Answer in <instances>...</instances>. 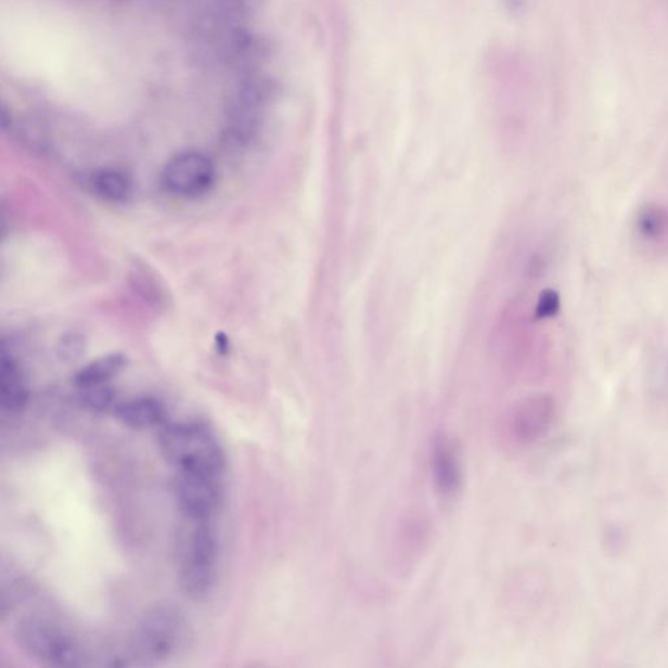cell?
Instances as JSON below:
<instances>
[{
  "instance_id": "cell-10",
  "label": "cell",
  "mask_w": 668,
  "mask_h": 668,
  "mask_svg": "<svg viewBox=\"0 0 668 668\" xmlns=\"http://www.w3.org/2000/svg\"><path fill=\"white\" fill-rule=\"evenodd\" d=\"M89 188L95 196L112 204H125L131 201L133 183L126 172L117 169H102L88 179Z\"/></svg>"
},
{
  "instance_id": "cell-8",
  "label": "cell",
  "mask_w": 668,
  "mask_h": 668,
  "mask_svg": "<svg viewBox=\"0 0 668 668\" xmlns=\"http://www.w3.org/2000/svg\"><path fill=\"white\" fill-rule=\"evenodd\" d=\"M28 400V385L21 365L4 352L0 363V407L10 414H17L27 407Z\"/></svg>"
},
{
  "instance_id": "cell-2",
  "label": "cell",
  "mask_w": 668,
  "mask_h": 668,
  "mask_svg": "<svg viewBox=\"0 0 668 668\" xmlns=\"http://www.w3.org/2000/svg\"><path fill=\"white\" fill-rule=\"evenodd\" d=\"M178 532L177 575L182 592L202 600L214 589L218 568V538L210 522H192Z\"/></svg>"
},
{
  "instance_id": "cell-9",
  "label": "cell",
  "mask_w": 668,
  "mask_h": 668,
  "mask_svg": "<svg viewBox=\"0 0 668 668\" xmlns=\"http://www.w3.org/2000/svg\"><path fill=\"white\" fill-rule=\"evenodd\" d=\"M114 415L127 427L146 429L163 426L166 410L156 398L138 397L118 402L114 409Z\"/></svg>"
},
{
  "instance_id": "cell-15",
  "label": "cell",
  "mask_w": 668,
  "mask_h": 668,
  "mask_svg": "<svg viewBox=\"0 0 668 668\" xmlns=\"http://www.w3.org/2000/svg\"><path fill=\"white\" fill-rule=\"evenodd\" d=\"M84 339L77 334H69L62 339L60 344V355L66 361H75V359L80 358L84 352Z\"/></svg>"
},
{
  "instance_id": "cell-16",
  "label": "cell",
  "mask_w": 668,
  "mask_h": 668,
  "mask_svg": "<svg viewBox=\"0 0 668 668\" xmlns=\"http://www.w3.org/2000/svg\"><path fill=\"white\" fill-rule=\"evenodd\" d=\"M558 311V298L554 292H545L539 298L537 305V317L544 319L554 317Z\"/></svg>"
},
{
  "instance_id": "cell-3",
  "label": "cell",
  "mask_w": 668,
  "mask_h": 668,
  "mask_svg": "<svg viewBox=\"0 0 668 668\" xmlns=\"http://www.w3.org/2000/svg\"><path fill=\"white\" fill-rule=\"evenodd\" d=\"M14 641L18 651L41 665L56 668L86 665V652L80 642L66 629L40 616L17 621Z\"/></svg>"
},
{
  "instance_id": "cell-11",
  "label": "cell",
  "mask_w": 668,
  "mask_h": 668,
  "mask_svg": "<svg viewBox=\"0 0 668 668\" xmlns=\"http://www.w3.org/2000/svg\"><path fill=\"white\" fill-rule=\"evenodd\" d=\"M127 359L119 352L107 355L95 359V361L84 365L74 377V384L79 389L101 387L108 385L115 377H118L126 369Z\"/></svg>"
},
{
  "instance_id": "cell-7",
  "label": "cell",
  "mask_w": 668,
  "mask_h": 668,
  "mask_svg": "<svg viewBox=\"0 0 668 668\" xmlns=\"http://www.w3.org/2000/svg\"><path fill=\"white\" fill-rule=\"evenodd\" d=\"M554 418V402L548 396L526 398L513 409L510 432L519 442L529 445L548 432Z\"/></svg>"
},
{
  "instance_id": "cell-12",
  "label": "cell",
  "mask_w": 668,
  "mask_h": 668,
  "mask_svg": "<svg viewBox=\"0 0 668 668\" xmlns=\"http://www.w3.org/2000/svg\"><path fill=\"white\" fill-rule=\"evenodd\" d=\"M635 234L646 247H666L668 243V210L661 205H647L635 218Z\"/></svg>"
},
{
  "instance_id": "cell-14",
  "label": "cell",
  "mask_w": 668,
  "mask_h": 668,
  "mask_svg": "<svg viewBox=\"0 0 668 668\" xmlns=\"http://www.w3.org/2000/svg\"><path fill=\"white\" fill-rule=\"evenodd\" d=\"M79 401L82 408L92 413H106L117 407V396L108 385L101 387L80 389Z\"/></svg>"
},
{
  "instance_id": "cell-1",
  "label": "cell",
  "mask_w": 668,
  "mask_h": 668,
  "mask_svg": "<svg viewBox=\"0 0 668 668\" xmlns=\"http://www.w3.org/2000/svg\"><path fill=\"white\" fill-rule=\"evenodd\" d=\"M160 454L178 473L220 475L227 455L216 435L201 423H169L158 434Z\"/></svg>"
},
{
  "instance_id": "cell-6",
  "label": "cell",
  "mask_w": 668,
  "mask_h": 668,
  "mask_svg": "<svg viewBox=\"0 0 668 668\" xmlns=\"http://www.w3.org/2000/svg\"><path fill=\"white\" fill-rule=\"evenodd\" d=\"M175 493L179 510L192 522H210L223 503L220 475L178 473Z\"/></svg>"
},
{
  "instance_id": "cell-4",
  "label": "cell",
  "mask_w": 668,
  "mask_h": 668,
  "mask_svg": "<svg viewBox=\"0 0 668 668\" xmlns=\"http://www.w3.org/2000/svg\"><path fill=\"white\" fill-rule=\"evenodd\" d=\"M189 638V620L182 609L171 603H158L141 616L133 651L145 661H163L181 653Z\"/></svg>"
},
{
  "instance_id": "cell-13",
  "label": "cell",
  "mask_w": 668,
  "mask_h": 668,
  "mask_svg": "<svg viewBox=\"0 0 668 668\" xmlns=\"http://www.w3.org/2000/svg\"><path fill=\"white\" fill-rule=\"evenodd\" d=\"M434 479L442 494L458 490L461 481V467L458 455L448 442L439 441L433 455Z\"/></svg>"
},
{
  "instance_id": "cell-5",
  "label": "cell",
  "mask_w": 668,
  "mask_h": 668,
  "mask_svg": "<svg viewBox=\"0 0 668 668\" xmlns=\"http://www.w3.org/2000/svg\"><path fill=\"white\" fill-rule=\"evenodd\" d=\"M214 163L201 152H182L167 160L160 172V184L169 194L192 198L207 194L214 188Z\"/></svg>"
}]
</instances>
